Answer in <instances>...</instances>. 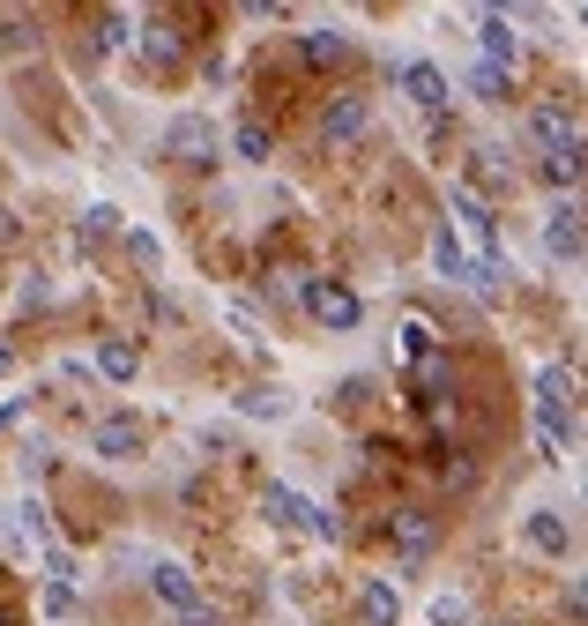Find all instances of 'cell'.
Here are the masks:
<instances>
[{
	"instance_id": "7402d4cb",
	"label": "cell",
	"mask_w": 588,
	"mask_h": 626,
	"mask_svg": "<svg viewBox=\"0 0 588 626\" xmlns=\"http://www.w3.org/2000/svg\"><path fill=\"white\" fill-rule=\"evenodd\" d=\"M239 410H246V418H283V410H291V396H283V388H246Z\"/></svg>"
},
{
	"instance_id": "ffe728a7",
	"label": "cell",
	"mask_w": 588,
	"mask_h": 626,
	"mask_svg": "<svg viewBox=\"0 0 588 626\" xmlns=\"http://www.w3.org/2000/svg\"><path fill=\"white\" fill-rule=\"evenodd\" d=\"M358 604H366V619H372V626H395V619H402V597H395V582H366V597H358Z\"/></svg>"
},
{
	"instance_id": "e575fe53",
	"label": "cell",
	"mask_w": 588,
	"mask_h": 626,
	"mask_svg": "<svg viewBox=\"0 0 588 626\" xmlns=\"http://www.w3.org/2000/svg\"><path fill=\"white\" fill-rule=\"evenodd\" d=\"M8 239H16V217H8V201H0V247H8Z\"/></svg>"
},
{
	"instance_id": "f546056e",
	"label": "cell",
	"mask_w": 588,
	"mask_h": 626,
	"mask_svg": "<svg viewBox=\"0 0 588 626\" xmlns=\"http://www.w3.org/2000/svg\"><path fill=\"white\" fill-rule=\"evenodd\" d=\"M46 612H52V619H68V612H74V589H68V582H46Z\"/></svg>"
},
{
	"instance_id": "6da1fadb",
	"label": "cell",
	"mask_w": 588,
	"mask_h": 626,
	"mask_svg": "<svg viewBox=\"0 0 588 626\" xmlns=\"http://www.w3.org/2000/svg\"><path fill=\"white\" fill-rule=\"evenodd\" d=\"M566 440H574V380H566V366H544L537 374V448H544V463H566Z\"/></svg>"
},
{
	"instance_id": "83f0119b",
	"label": "cell",
	"mask_w": 588,
	"mask_h": 626,
	"mask_svg": "<svg viewBox=\"0 0 588 626\" xmlns=\"http://www.w3.org/2000/svg\"><path fill=\"white\" fill-rule=\"evenodd\" d=\"M142 52H149V60H157V68H165V60H179V38H172V30H165V23H149Z\"/></svg>"
},
{
	"instance_id": "277c9868",
	"label": "cell",
	"mask_w": 588,
	"mask_h": 626,
	"mask_svg": "<svg viewBox=\"0 0 588 626\" xmlns=\"http://www.w3.org/2000/svg\"><path fill=\"white\" fill-rule=\"evenodd\" d=\"M142 448H149V426L134 418V410H120V418H98V426H90V455H104V463H134Z\"/></svg>"
},
{
	"instance_id": "5b68a950",
	"label": "cell",
	"mask_w": 588,
	"mask_h": 626,
	"mask_svg": "<svg viewBox=\"0 0 588 626\" xmlns=\"http://www.w3.org/2000/svg\"><path fill=\"white\" fill-rule=\"evenodd\" d=\"M165 150H172L179 165H209V157H217V127H209V112H179V120L165 127Z\"/></svg>"
},
{
	"instance_id": "1f68e13d",
	"label": "cell",
	"mask_w": 588,
	"mask_h": 626,
	"mask_svg": "<svg viewBox=\"0 0 588 626\" xmlns=\"http://www.w3.org/2000/svg\"><path fill=\"white\" fill-rule=\"evenodd\" d=\"M46 299H52V284H46L38 269H30V276H23V306H46Z\"/></svg>"
},
{
	"instance_id": "e0dca14e",
	"label": "cell",
	"mask_w": 588,
	"mask_h": 626,
	"mask_svg": "<svg viewBox=\"0 0 588 626\" xmlns=\"http://www.w3.org/2000/svg\"><path fill=\"white\" fill-rule=\"evenodd\" d=\"M231 150H239L246 165H269V157H276V135H269L261 120H239V135H231Z\"/></svg>"
},
{
	"instance_id": "8fae6325",
	"label": "cell",
	"mask_w": 588,
	"mask_h": 626,
	"mask_svg": "<svg viewBox=\"0 0 588 626\" xmlns=\"http://www.w3.org/2000/svg\"><path fill=\"white\" fill-rule=\"evenodd\" d=\"M477 38H485V68H507V76H515V60H521L515 23H507V16H485V23H477Z\"/></svg>"
},
{
	"instance_id": "3957f363",
	"label": "cell",
	"mask_w": 588,
	"mask_h": 626,
	"mask_svg": "<svg viewBox=\"0 0 588 626\" xmlns=\"http://www.w3.org/2000/svg\"><path fill=\"white\" fill-rule=\"evenodd\" d=\"M447 209H455V225L477 239V261H485V254H499V217H491V201L477 195L469 179H455V187H447Z\"/></svg>"
},
{
	"instance_id": "f1b7e54d",
	"label": "cell",
	"mask_w": 588,
	"mask_h": 626,
	"mask_svg": "<svg viewBox=\"0 0 588 626\" xmlns=\"http://www.w3.org/2000/svg\"><path fill=\"white\" fill-rule=\"evenodd\" d=\"M127 254H134V261H142V269H157V261H165V247H157V239H149V231H127Z\"/></svg>"
},
{
	"instance_id": "9a60e30c",
	"label": "cell",
	"mask_w": 588,
	"mask_h": 626,
	"mask_svg": "<svg viewBox=\"0 0 588 626\" xmlns=\"http://www.w3.org/2000/svg\"><path fill=\"white\" fill-rule=\"evenodd\" d=\"M469 98H477V105H507V98H515V76L477 60V68H469Z\"/></svg>"
},
{
	"instance_id": "8d00e7d4",
	"label": "cell",
	"mask_w": 588,
	"mask_h": 626,
	"mask_svg": "<svg viewBox=\"0 0 588 626\" xmlns=\"http://www.w3.org/2000/svg\"><path fill=\"white\" fill-rule=\"evenodd\" d=\"M8 374H16V351H8V344H0V380H8Z\"/></svg>"
},
{
	"instance_id": "30bf717a",
	"label": "cell",
	"mask_w": 588,
	"mask_h": 626,
	"mask_svg": "<svg viewBox=\"0 0 588 626\" xmlns=\"http://www.w3.org/2000/svg\"><path fill=\"white\" fill-rule=\"evenodd\" d=\"M366 120H372L366 98H336L328 112H320V142H358V135H366Z\"/></svg>"
},
{
	"instance_id": "52a82bcc",
	"label": "cell",
	"mask_w": 588,
	"mask_h": 626,
	"mask_svg": "<svg viewBox=\"0 0 588 626\" xmlns=\"http://www.w3.org/2000/svg\"><path fill=\"white\" fill-rule=\"evenodd\" d=\"M544 254L551 261H581V201H559L544 217Z\"/></svg>"
},
{
	"instance_id": "d6a6232c",
	"label": "cell",
	"mask_w": 588,
	"mask_h": 626,
	"mask_svg": "<svg viewBox=\"0 0 588 626\" xmlns=\"http://www.w3.org/2000/svg\"><path fill=\"white\" fill-rule=\"evenodd\" d=\"M46 567H52V582H68V589H74V559H68V552H60V545L46 552Z\"/></svg>"
},
{
	"instance_id": "d6986e66",
	"label": "cell",
	"mask_w": 588,
	"mask_h": 626,
	"mask_svg": "<svg viewBox=\"0 0 588 626\" xmlns=\"http://www.w3.org/2000/svg\"><path fill=\"white\" fill-rule=\"evenodd\" d=\"M261 515H269L276 529H298V515H306V500H298L291 485H269V493H261Z\"/></svg>"
},
{
	"instance_id": "4fadbf2b",
	"label": "cell",
	"mask_w": 588,
	"mask_h": 626,
	"mask_svg": "<svg viewBox=\"0 0 588 626\" xmlns=\"http://www.w3.org/2000/svg\"><path fill=\"white\" fill-rule=\"evenodd\" d=\"M529 545H537V552H551V559H559V552L574 545V529H566V515H559V507H529Z\"/></svg>"
},
{
	"instance_id": "484cf974",
	"label": "cell",
	"mask_w": 588,
	"mask_h": 626,
	"mask_svg": "<svg viewBox=\"0 0 588 626\" xmlns=\"http://www.w3.org/2000/svg\"><path fill=\"white\" fill-rule=\"evenodd\" d=\"M402 351L432 358V351H440V328H432V321H402Z\"/></svg>"
},
{
	"instance_id": "836d02e7",
	"label": "cell",
	"mask_w": 588,
	"mask_h": 626,
	"mask_svg": "<svg viewBox=\"0 0 588 626\" xmlns=\"http://www.w3.org/2000/svg\"><path fill=\"white\" fill-rule=\"evenodd\" d=\"M16 418H23V396H16V403H0V433L16 426Z\"/></svg>"
},
{
	"instance_id": "cb8c5ba5",
	"label": "cell",
	"mask_w": 588,
	"mask_h": 626,
	"mask_svg": "<svg viewBox=\"0 0 588 626\" xmlns=\"http://www.w3.org/2000/svg\"><path fill=\"white\" fill-rule=\"evenodd\" d=\"M127 30H134V16H127V8H104V16H98V46H104V52H120V46H127Z\"/></svg>"
},
{
	"instance_id": "7c38bea8",
	"label": "cell",
	"mask_w": 588,
	"mask_h": 626,
	"mask_svg": "<svg viewBox=\"0 0 588 626\" xmlns=\"http://www.w3.org/2000/svg\"><path fill=\"white\" fill-rule=\"evenodd\" d=\"M298 60H306V68H336V60H350V38L336 23H328V30H306V38H298Z\"/></svg>"
},
{
	"instance_id": "44dd1931",
	"label": "cell",
	"mask_w": 588,
	"mask_h": 626,
	"mask_svg": "<svg viewBox=\"0 0 588 626\" xmlns=\"http://www.w3.org/2000/svg\"><path fill=\"white\" fill-rule=\"evenodd\" d=\"M544 187H566V201H574V187H581V150L544 157Z\"/></svg>"
},
{
	"instance_id": "d590c367",
	"label": "cell",
	"mask_w": 588,
	"mask_h": 626,
	"mask_svg": "<svg viewBox=\"0 0 588 626\" xmlns=\"http://www.w3.org/2000/svg\"><path fill=\"white\" fill-rule=\"evenodd\" d=\"M179 626H217V612H187V619H179Z\"/></svg>"
},
{
	"instance_id": "7a4b0ae2",
	"label": "cell",
	"mask_w": 588,
	"mask_h": 626,
	"mask_svg": "<svg viewBox=\"0 0 588 626\" xmlns=\"http://www.w3.org/2000/svg\"><path fill=\"white\" fill-rule=\"evenodd\" d=\"M298 299H306V314H313L320 328H336V336H350V328L366 321V299H358L350 284H336V276H328V284L306 276V284H298Z\"/></svg>"
},
{
	"instance_id": "8992f818",
	"label": "cell",
	"mask_w": 588,
	"mask_h": 626,
	"mask_svg": "<svg viewBox=\"0 0 588 626\" xmlns=\"http://www.w3.org/2000/svg\"><path fill=\"white\" fill-rule=\"evenodd\" d=\"M388 76H395V90H410L417 112H440L447 105V76L432 68V60H402V68H388Z\"/></svg>"
},
{
	"instance_id": "9c48e42d",
	"label": "cell",
	"mask_w": 588,
	"mask_h": 626,
	"mask_svg": "<svg viewBox=\"0 0 588 626\" xmlns=\"http://www.w3.org/2000/svg\"><path fill=\"white\" fill-rule=\"evenodd\" d=\"M149 589H157V597L172 604L179 619H187V612H201V582L187 575V567H179V559H165V567H149Z\"/></svg>"
},
{
	"instance_id": "2e32d148",
	"label": "cell",
	"mask_w": 588,
	"mask_h": 626,
	"mask_svg": "<svg viewBox=\"0 0 588 626\" xmlns=\"http://www.w3.org/2000/svg\"><path fill=\"white\" fill-rule=\"evenodd\" d=\"M395 537H402V552L417 559V552L432 545V515H425V507H395Z\"/></svg>"
},
{
	"instance_id": "d4e9b609",
	"label": "cell",
	"mask_w": 588,
	"mask_h": 626,
	"mask_svg": "<svg viewBox=\"0 0 588 626\" xmlns=\"http://www.w3.org/2000/svg\"><path fill=\"white\" fill-rule=\"evenodd\" d=\"M298 529H313V537H328V545H336V537H343V515H336V507H313V500H306Z\"/></svg>"
},
{
	"instance_id": "5bb4252c",
	"label": "cell",
	"mask_w": 588,
	"mask_h": 626,
	"mask_svg": "<svg viewBox=\"0 0 588 626\" xmlns=\"http://www.w3.org/2000/svg\"><path fill=\"white\" fill-rule=\"evenodd\" d=\"M98 374L104 380H134V374H142V351H134L127 336H104V344H98Z\"/></svg>"
},
{
	"instance_id": "4dcf8cb0",
	"label": "cell",
	"mask_w": 588,
	"mask_h": 626,
	"mask_svg": "<svg viewBox=\"0 0 588 626\" xmlns=\"http://www.w3.org/2000/svg\"><path fill=\"white\" fill-rule=\"evenodd\" d=\"M477 172L485 179H515V165H507V150H477Z\"/></svg>"
},
{
	"instance_id": "74e56055",
	"label": "cell",
	"mask_w": 588,
	"mask_h": 626,
	"mask_svg": "<svg viewBox=\"0 0 588 626\" xmlns=\"http://www.w3.org/2000/svg\"><path fill=\"white\" fill-rule=\"evenodd\" d=\"M0 626H16V612H8V604H0Z\"/></svg>"
},
{
	"instance_id": "ba28073f",
	"label": "cell",
	"mask_w": 588,
	"mask_h": 626,
	"mask_svg": "<svg viewBox=\"0 0 588 626\" xmlns=\"http://www.w3.org/2000/svg\"><path fill=\"white\" fill-rule=\"evenodd\" d=\"M529 135H537L551 157H559V150H581V120H574L566 105H537V112H529Z\"/></svg>"
},
{
	"instance_id": "603a6c76",
	"label": "cell",
	"mask_w": 588,
	"mask_h": 626,
	"mask_svg": "<svg viewBox=\"0 0 588 626\" xmlns=\"http://www.w3.org/2000/svg\"><path fill=\"white\" fill-rule=\"evenodd\" d=\"M74 231H82V239H112V231H120V209H112V201H90Z\"/></svg>"
},
{
	"instance_id": "4316f807",
	"label": "cell",
	"mask_w": 588,
	"mask_h": 626,
	"mask_svg": "<svg viewBox=\"0 0 588 626\" xmlns=\"http://www.w3.org/2000/svg\"><path fill=\"white\" fill-rule=\"evenodd\" d=\"M432 626H469V597L440 589V597H432Z\"/></svg>"
},
{
	"instance_id": "ac0fdd59",
	"label": "cell",
	"mask_w": 588,
	"mask_h": 626,
	"mask_svg": "<svg viewBox=\"0 0 588 626\" xmlns=\"http://www.w3.org/2000/svg\"><path fill=\"white\" fill-rule=\"evenodd\" d=\"M432 269H440V276H447V284H462V276H469V254H462V247H455V231H447V225H440V231H432Z\"/></svg>"
}]
</instances>
